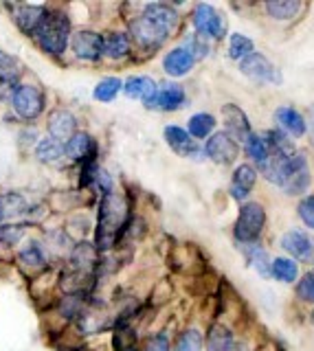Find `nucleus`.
<instances>
[{
	"instance_id": "20",
	"label": "nucleus",
	"mask_w": 314,
	"mask_h": 351,
	"mask_svg": "<svg viewBox=\"0 0 314 351\" xmlns=\"http://www.w3.org/2000/svg\"><path fill=\"white\" fill-rule=\"evenodd\" d=\"M193 66H196V58L185 49V47H174L171 51L165 53L163 58V71L178 80V77H185L193 71Z\"/></svg>"
},
{
	"instance_id": "19",
	"label": "nucleus",
	"mask_w": 314,
	"mask_h": 351,
	"mask_svg": "<svg viewBox=\"0 0 314 351\" xmlns=\"http://www.w3.org/2000/svg\"><path fill=\"white\" fill-rule=\"evenodd\" d=\"M235 246H237V250L242 252L244 261L257 272V277H262L264 281H268L273 257L268 255V250H266V246L262 244V241H257V244H235Z\"/></svg>"
},
{
	"instance_id": "6",
	"label": "nucleus",
	"mask_w": 314,
	"mask_h": 351,
	"mask_svg": "<svg viewBox=\"0 0 314 351\" xmlns=\"http://www.w3.org/2000/svg\"><path fill=\"white\" fill-rule=\"evenodd\" d=\"M130 40H132L141 51H158L163 44L169 40L171 33L165 31L163 27H158L156 22H152L147 16L138 14L130 20Z\"/></svg>"
},
{
	"instance_id": "40",
	"label": "nucleus",
	"mask_w": 314,
	"mask_h": 351,
	"mask_svg": "<svg viewBox=\"0 0 314 351\" xmlns=\"http://www.w3.org/2000/svg\"><path fill=\"white\" fill-rule=\"evenodd\" d=\"M141 351H171V345H169V336L165 332H158V334H152L145 345Z\"/></svg>"
},
{
	"instance_id": "41",
	"label": "nucleus",
	"mask_w": 314,
	"mask_h": 351,
	"mask_svg": "<svg viewBox=\"0 0 314 351\" xmlns=\"http://www.w3.org/2000/svg\"><path fill=\"white\" fill-rule=\"evenodd\" d=\"M18 75V60L0 51V77L3 80H14Z\"/></svg>"
},
{
	"instance_id": "44",
	"label": "nucleus",
	"mask_w": 314,
	"mask_h": 351,
	"mask_svg": "<svg viewBox=\"0 0 314 351\" xmlns=\"http://www.w3.org/2000/svg\"><path fill=\"white\" fill-rule=\"evenodd\" d=\"M310 323L314 325V307H312V310H310Z\"/></svg>"
},
{
	"instance_id": "29",
	"label": "nucleus",
	"mask_w": 314,
	"mask_h": 351,
	"mask_svg": "<svg viewBox=\"0 0 314 351\" xmlns=\"http://www.w3.org/2000/svg\"><path fill=\"white\" fill-rule=\"evenodd\" d=\"M45 16H47V9L38 5H20L14 11V20L20 27V31L31 33V36L36 33V29L40 27V22L45 20Z\"/></svg>"
},
{
	"instance_id": "38",
	"label": "nucleus",
	"mask_w": 314,
	"mask_h": 351,
	"mask_svg": "<svg viewBox=\"0 0 314 351\" xmlns=\"http://www.w3.org/2000/svg\"><path fill=\"white\" fill-rule=\"evenodd\" d=\"M20 261L25 263L29 268H42L47 263V255H45V248L38 246V244H31L27 246L23 252H20Z\"/></svg>"
},
{
	"instance_id": "13",
	"label": "nucleus",
	"mask_w": 314,
	"mask_h": 351,
	"mask_svg": "<svg viewBox=\"0 0 314 351\" xmlns=\"http://www.w3.org/2000/svg\"><path fill=\"white\" fill-rule=\"evenodd\" d=\"M71 49H73V55L77 60L97 62V60L104 58V36H101V33H97V31L82 29L77 33H73Z\"/></svg>"
},
{
	"instance_id": "37",
	"label": "nucleus",
	"mask_w": 314,
	"mask_h": 351,
	"mask_svg": "<svg viewBox=\"0 0 314 351\" xmlns=\"http://www.w3.org/2000/svg\"><path fill=\"white\" fill-rule=\"evenodd\" d=\"M182 47H185L193 55V58H196V62L209 58V55H211V42L204 40L202 36H198V33H191V36H187V40H185Z\"/></svg>"
},
{
	"instance_id": "34",
	"label": "nucleus",
	"mask_w": 314,
	"mask_h": 351,
	"mask_svg": "<svg viewBox=\"0 0 314 351\" xmlns=\"http://www.w3.org/2000/svg\"><path fill=\"white\" fill-rule=\"evenodd\" d=\"M202 347H204V336L196 327H191V329H185L182 334H178L171 351H202Z\"/></svg>"
},
{
	"instance_id": "32",
	"label": "nucleus",
	"mask_w": 314,
	"mask_h": 351,
	"mask_svg": "<svg viewBox=\"0 0 314 351\" xmlns=\"http://www.w3.org/2000/svg\"><path fill=\"white\" fill-rule=\"evenodd\" d=\"M123 90V82L119 77H104V80L95 86L93 90V99L95 101H101V104H110L117 99V95Z\"/></svg>"
},
{
	"instance_id": "33",
	"label": "nucleus",
	"mask_w": 314,
	"mask_h": 351,
	"mask_svg": "<svg viewBox=\"0 0 314 351\" xmlns=\"http://www.w3.org/2000/svg\"><path fill=\"white\" fill-rule=\"evenodd\" d=\"M36 156L40 162H47V165H56L60 162L64 156H67V152H64V143H58L53 138H45L40 141L36 145Z\"/></svg>"
},
{
	"instance_id": "1",
	"label": "nucleus",
	"mask_w": 314,
	"mask_h": 351,
	"mask_svg": "<svg viewBox=\"0 0 314 351\" xmlns=\"http://www.w3.org/2000/svg\"><path fill=\"white\" fill-rule=\"evenodd\" d=\"M130 222L128 200L121 193H106L99 202V213H97V230H95V246L99 252L110 250L121 235L125 233Z\"/></svg>"
},
{
	"instance_id": "26",
	"label": "nucleus",
	"mask_w": 314,
	"mask_h": 351,
	"mask_svg": "<svg viewBox=\"0 0 314 351\" xmlns=\"http://www.w3.org/2000/svg\"><path fill=\"white\" fill-rule=\"evenodd\" d=\"M301 277V263H297L295 259H290L286 255L273 257V263H270V279L279 281L281 285H295Z\"/></svg>"
},
{
	"instance_id": "25",
	"label": "nucleus",
	"mask_w": 314,
	"mask_h": 351,
	"mask_svg": "<svg viewBox=\"0 0 314 351\" xmlns=\"http://www.w3.org/2000/svg\"><path fill=\"white\" fill-rule=\"evenodd\" d=\"M242 147H244L248 162H251L257 171H262L266 167V162L270 160V149L266 145L262 132H253V134H248L246 141L242 143Z\"/></svg>"
},
{
	"instance_id": "22",
	"label": "nucleus",
	"mask_w": 314,
	"mask_h": 351,
	"mask_svg": "<svg viewBox=\"0 0 314 351\" xmlns=\"http://www.w3.org/2000/svg\"><path fill=\"white\" fill-rule=\"evenodd\" d=\"M64 152H67V158L73 162H86L90 158H97V143L88 134V132H77L71 141L64 143Z\"/></svg>"
},
{
	"instance_id": "42",
	"label": "nucleus",
	"mask_w": 314,
	"mask_h": 351,
	"mask_svg": "<svg viewBox=\"0 0 314 351\" xmlns=\"http://www.w3.org/2000/svg\"><path fill=\"white\" fill-rule=\"evenodd\" d=\"M308 138H310V147L314 149V106L308 112Z\"/></svg>"
},
{
	"instance_id": "31",
	"label": "nucleus",
	"mask_w": 314,
	"mask_h": 351,
	"mask_svg": "<svg viewBox=\"0 0 314 351\" xmlns=\"http://www.w3.org/2000/svg\"><path fill=\"white\" fill-rule=\"evenodd\" d=\"M251 53H255V42L248 36H244V33H231V36H229V49H226L229 60L240 64Z\"/></svg>"
},
{
	"instance_id": "28",
	"label": "nucleus",
	"mask_w": 314,
	"mask_h": 351,
	"mask_svg": "<svg viewBox=\"0 0 314 351\" xmlns=\"http://www.w3.org/2000/svg\"><path fill=\"white\" fill-rule=\"evenodd\" d=\"M143 16H147L152 22H156L158 27H163L165 31L174 33V29L178 27V11L171 7V5H165V3H149L143 7L141 11Z\"/></svg>"
},
{
	"instance_id": "30",
	"label": "nucleus",
	"mask_w": 314,
	"mask_h": 351,
	"mask_svg": "<svg viewBox=\"0 0 314 351\" xmlns=\"http://www.w3.org/2000/svg\"><path fill=\"white\" fill-rule=\"evenodd\" d=\"M215 128H218V119L209 112H196L187 121V132L191 134L193 141H202V138L213 136L215 132H218Z\"/></svg>"
},
{
	"instance_id": "14",
	"label": "nucleus",
	"mask_w": 314,
	"mask_h": 351,
	"mask_svg": "<svg viewBox=\"0 0 314 351\" xmlns=\"http://www.w3.org/2000/svg\"><path fill=\"white\" fill-rule=\"evenodd\" d=\"M12 104L20 119H36L45 110V95L36 86H18L14 90Z\"/></svg>"
},
{
	"instance_id": "36",
	"label": "nucleus",
	"mask_w": 314,
	"mask_h": 351,
	"mask_svg": "<svg viewBox=\"0 0 314 351\" xmlns=\"http://www.w3.org/2000/svg\"><path fill=\"white\" fill-rule=\"evenodd\" d=\"M297 217L301 219V224L306 226V230L314 233V191L303 195L297 202Z\"/></svg>"
},
{
	"instance_id": "10",
	"label": "nucleus",
	"mask_w": 314,
	"mask_h": 351,
	"mask_svg": "<svg viewBox=\"0 0 314 351\" xmlns=\"http://www.w3.org/2000/svg\"><path fill=\"white\" fill-rule=\"evenodd\" d=\"M273 123L292 141L308 136V117L290 104H281L273 110Z\"/></svg>"
},
{
	"instance_id": "12",
	"label": "nucleus",
	"mask_w": 314,
	"mask_h": 351,
	"mask_svg": "<svg viewBox=\"0 0 314 351\" xmlns=\"http://www.w3.org/2000/svg\"><path fill=\"white\" fill-rule=\"evenodd\" d=\"M259 180V171L253 167L251 162H240L233 169L231 176V184H229V195L237 204H244L251 200V193L255 191Z\"/></svg>"
},
{
	"instance_id": "24",
	"label": "nucleus",
	"mask_w": 314,
	"mask_h": 351,
	"mask_svg": "<svg viewBox=\"0 0 314 351\" xmlns=\"http://www.w3.org/2000/svg\"><path fill=\"white\" fill-rule=\"evenodd\" d=\"M235 343V332L224 323H213L204 336V349L207 351H233Z\"/></svg>"
},
{
	"instance_id": "23",
	"label": "nucleus",
	"mask_w": 314,
	"mask_h": 351,
	"mask_svg": "<svg viewBox=\"0 0 314 351\" xmlns=\"http://www.w3.org/2000/svg\"><path fill=\"white\" fill-rule=\"evenodd\" d=\"M97 255H99V250H97L95 244H90V241H80V244L73 246V250H71V268L75 272L95 277Z\"/></svg>"
},
{
	"instance_id": "39",
	"label": "nucleus",
	"mask_w": 314,
	"mask_h": 351,
	"mask_svg": "<svg viewBox=\"0 0 314 351\" xmlns=\"http://www.w3.org/2000/svg\"><path fill=\"white\" fill-rule=\"evenodd\" d=\"M25 235V226L20 224H0V244L14 246Z\"/></svg>"
},
{
	"instance_id": "35",
	"label": "nucleus",
	"mask_w": 314,
	"mask_h": 351,
	"mask_svg": "<svg viewBox=\"0 0 314 351\" xmlns=\"http://www.w3.org/2000/svg\"><path fill=\"white\" fill-rule=\"evenodd\" d=\"M295 299L303 305L314 307V272H303L295 283Z\"/></svg>"
},
{
	"instance_id": "18",
	"label": "nucleus",
	"mask_w": 314,
	"mask_h": 351,
	"mask_svg": "<svg viewBox=\"0 0 314 351\" xmlns=\"http://www.w3.org/2000/svg\"><path fill=\"white\" fill-rule=\"evenodd\" d=\"M123 93L128 99H134V101H141L145 108H149L158 93V84L147 75H132L130 80H125Z\"/></svg>"
},
{
	"instance_id": "8",
	"label": "nucleus",
	"mask_w": 314,
	"mask_h": 351,
	"mask_svg": "<svg viewBox=\"0 0 314 351\" xmlns=\"http://www.w3.org/2000/svg\"><path fill=\"white\" fill-rule=\"evenodd\" d=\"M312 182H314V173H312V165L306 152L297 149L295 158H292V167H290V176L284 184V193L286 197H295V200H301L303 195L312 193Z\"/></svg>"
},
{
	"instance_id": "45",
	"label": "nucleus",
	"mask_w": 314,
	"mask_h": 351,
	"mask_svg": "<svg viewBox=\"0 0 314 351\" xmlns=\"http://www.w3.org/2000/svg\"><path fill=\"white\" fill-rule=\"evenodd\" d=\"M130 351H141V349H136V347H134V349H130Z\"/></svg>"
},
{
	"instance_id": "15",
	"label": "nucleus",
	"mask_w": 314,
	"mask_h": 351,
	"mask_svg": "<svg viewBox=\"0 0 314 351\" xmlns=\"http://www.w3.org/2000/svg\"><path fill=\"white\" fill-rule=\"evenodd\" d=\"M222 123L224 132L231 134L237 143H244L248 134H253V123L244 110L237 104H224L222 106Z\"/></svg>"
},
{
	"instance_id": "21",
	"label": "nucleus",
	"mask_w": 314,
	"mask_h": 351,
	"mask_svg": "<svg viewBox=\"0 0 314 351\" xmlns=\"http://www.w3.org/2000/svg\"><path fill=\"white\" fill-rule=\"evenodd\" d=\"M49 134L53 141L67 143L77 134V119L69 110H56L49 117Z\"/></svg>"
},
{
	"instance_id": "46",
	"label": "nucleus",
	"mask_w": 314,
	"mask_h": 351,
	"mask_svg": "<svg viewBox=\"0 0 314 351\" xmlns=\"http://www.w3.org/2000/svg\"><path fill=\"white\" fill-rule=\"evenodd\" d=\"M312 272H314V270H312Z\"/></svg>"
},
{
	"instance_id": "4",
	"label": "nucleus",
	"mask_w": 314,
	"mask_h": 351,
	"mask_svg": "<svg viewBox=\"0 0 314 351\" xmlns=\"http://www.w3.org/2000/svg\"><path fill=\"white\" fill-rule=\"evenodd\" d=\"M237 69H240V73L255 86H281L284 84V75H281V71L259 51L251 53L246 60H242L237 64Z\"/></svg>"
},
{
	"instance_id": "3",
	"label": "nucleus",
	"mask_w": 314,
	"mask_h": 351,
	"mask_svg": "<svg viewBox=\"0 0 314 351\" xmlns=\"http://www.w3.org/2000/svg\"><path fill=\"white\" fill-rule=\"evenodd\" d=\"M36 40L40 44L42 51H47L49 55H62L67 51L71 42V20L67 14L60 11H47L45 20L40 22V27L36 29Z\"/></svg>"
},
{
	"instance_id": "17",
	"label": "nucleus",
	"mask_w": 314,
	"mask_h": 351,
	"mask_svg": "<svg viewBox=\"0 0 314 351\" xmlns=\"http://www.w3.org/2000/svg\"><path fill=\"white\" fill-rule=\"evenodd\" d=\"M306 9L308 5L299 3V0H268V3L262 5L266 18L277 22V25H290V22H295Z\"/></svg>"
},
{
	"instance_id": "16",
	"label": "nucleus",
	"mask_w": 314,
	"mask_h": 351,
	"mask_svg": "<svg viewBox=\"0 0 314 351\" xmlns=\"http://www.w3.org/2000/svg\"><path fill=\"white\" fill-rule=\"evenodd\" d=\"M187 104V93L185 88L176 82H165L158 86V93L152 101L149 110H160V112H176Z\"/></svg>"
},
{
	"instance_id": "5",
	"label": "nucleus",
	"mask_w": 314,
	"mask_h": 351,
	"mask_svg": "<svg viewBox=\"0 0 314 351\" xmlns=\"http://www.w3.org/2000/svg\"><path fill=\"white\" fill-rule=\"evenodd\" d=\"M191 25H193V29H196L198 36H202L209 42H222L226 38V31H229V25H226L224 16L218 9L207 5V3H200V5L193 7Z\"/></svg>"
},
{
	"instance_id": "27",
	"label": "nucleus",
	"mask_w": 314,
	"mask_h": 351,
	"mask_svg": "<svg viewBox=\"0 0 314 351\" xmlns=\"http://www.w3.org/2000/svg\"><path fill=\"white\" fill-rule=\"evenodd\" d=\"M132 51V40L125 31H110L104 36V58L108 60H125Z\"/></svg>"
},
{
	"instance_id": "43",
	"label": "nucleus",
	"mask_w": 314,
	"mask_h": 351,
	"mask_svg": "<svg viewBox=\"0 0 314 351\" xmlns=\"http://www.w3.org/2000/svg\"><path fill=\"white\" fill-rule=\"evenodd\" d=\"M233 351H253V349H251V345L246 343V340H237L235 347H233Z\"/></svg>"
},
{
	"instance_id": "11",
	"label": "nucleus",
	"mask_w": 314,
	"mask_h": 351,
	"mask_svg": "<svg viewBox=\"0 0 314 351\" xmlns=\"http://www.w3.org/2000/svg\"><path fill=\"white\" fill-rule=\"evenodd\" d=\"M165 143L169 145V149L178 154L182 158L189 160H202L204 158V149L198 145V141H193L191 134L180 125H165L163 130Z\"/></svg>"
},
{
	"instance_id": "2",
	"label": "nucleus",
	"mask_w": 314,
	"mask_h": 351,
	"mask_svg": "<svg viewBox=\"0 0 314 351\" xmlns=\"http://www.w3.org/2000/svg\"><path fill=\"white\" fill-rule=\"evenodd\" d=\"M268 226V211L262 202L248 200L240 204V211L233 222V239L235 244H257L262 241Z\"/></svg>"
},
{
	"instance_id": "9",
	"label": "nucleus",
	"mask_w": 314,
	"mask_h": 351,
	"mask_svg": "<svg viewBox=\"0 0 314 351\" xmlns=\"http://www.w3.org/2000/svg\"><path fill=\"white\" fill-rule=\"evenodd\" d=\"M202 149H204V158L220 165V167H231L242 154V145L231 134H226L224 130H218L213 136H209Z\"/></svg>"
},
{
	"instance_id": "7",
	"label": "nucleus",
	"mask_w": 314,
	"mask_h": 351,
	"mask_svg": "<svg viewBox=\"0 0 314 351\" xmlns=\"http://www.w3.org/2000/svg\"><path fill=\"white\" fill-rule=\"evenodd\" d=\"M279 248L297 263H314V233L299 226H290L279 235Z\"/></svg>"
}]
</instances>
